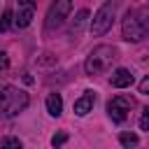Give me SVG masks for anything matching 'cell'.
I'll list each match as a JSON object with an SVG mask.
<instances>
[{"mask_svg": "<svg viewBox=\"0 0 149 149\" xmlns=\"http://www.w3.org/2000/svg\"><path fill=\"white\" fill-rule=\"evenodd\" d=\"M119 7H121V0H105V2L98 7V12L93 14V21H91V33H93L95 37L105 35V33L112 28Z\"/></svg>", "mask_w": 149, "mask_h": 149, "instance_id": "cell-4", "label": "cell"}, {"mask_svg": "<svg viewBox=\"0 0 149 149\" xmlns=\"http://www.w3.org/2000/svg\"><path fill=\"white\" fill-rule=\"evenodd\" d=\"M133 72L130 70H126V68H119V70H114L112 72V77H109V84L114 86V88H126V86H130L133 84Z\"/></svg>", "mask_w": 149, "mask_h": 149, "instance_id": "cell-8", "label": "cell"}, {"mask_svg": "<svg viewBox=\"0 0 149 149\" xmlns=\"http://www.w3.org/2000/svg\"><path fill=\"white\" fill-rule=\"evenodd\" d=\"M140 130H149V107L142 109V116H140Z\"/></svg>", "mask_w": 149, "mask_h": 149, "instance_id": "cell-14", "label": "cell"}, {"mask_svg": "<svg viewBox=\"0 0 149 149\" xmlns=\"http://www.w3.org/2000/svg\"><path fill=\"white\" fill-rule=\"evenodd\" d=\"M47 112L51 116H61V112H63V98H61V93H49L47 95Z\"/></svg>", "mask_w": 149, "mask_h": 149, "instance_id": "cell-10", "label": "cell"}, {"mask_svg": "<svg viewBox=\"0 0 149 149\" xmlns=\"http://www.w3.org/2000/svg\"><path fill=\"white\" fill-rule=\"evenodd\" d=\"M119 142H121L123 147H135V144L140 142V137H137L135 133H121V135H119Z\"/></svg>", "mask_w": 149, "mask_h": 149, "instance_id": "cell-12", "label": "cell"}, {"mask_svg": "<svg viewBox=\"0 0 149 149\" xmlns=\"http://www.w3.org/2000/svg\"><path fill=\"white\" fill-rule=\"evenodd\" d=\"M12 23H14V14L7 9V12L2 14V19H0V30H2V33H5V30H9V28H12Z\"/></svg>", "mask_w": 149, "mask_h": 149, "instance_id": "cell-13", "label": "cell"}, {"mask_svg": "<svg viewBox=\"0 0 149 149\" xmlns=\"http://www.w3.org/2000/svg\"><path fill=\"white\" fill-rule=\"evenodd\" d=\"M70 9H72V0H56V2H51L49 12H47V19H44V28H47V30L61 28V26L65 23Z\"/></svg>", "mask_w": 149, "mask_h": 149, "instance_id": "cell-5", "label": "cell"}, {"mask_svg": "<svg viewBox=\"0 0 149 149\" xmlns=\"http://www.w3.org/2000/svg\"><path fill=\"white\" fill-rule=\"evenodd\" d=\"M130 107H133V100H130V98H126V95H116V98H112V100L107 102V114H109L112 121L121 123V121H126Z\"/></svg>", "mask_w": 149, "mask_h": 149, "instance_id": "cell-6", "label": "cell"}, {"mask_svg": "<svg viewBox=\"0 0 149 149\" xmlns=\"http://www.w3.org/2000/svg\"><path fill=\"white\" fill-rule=\"evenodd\" d=\"M93 102H95V93L93 91H86L79 100H74V114L77 116H86L93 109Z\"/></svg>", "mask_w": 149, "mask_h": 149, "instance_id": "cell-9", "label": "cell"}, {"mask_svg": "<svg viewBox=\"0 0 149 149\" xmlns=\"http://www.w3.org/2000/svg\"><path fill=\"white\" fill-rule=\"evenodd\" d=\"M140 93H144V95H149V77H144V79L140 81Z\"/></svg>", "mask_w": 149, "mask_h": 149, "instance_id": "cell-17", "label": "cell"}, {"mask_svg": "<svg viewBox=\"0 0 149 149\" xmlns=\"http://www.w3.org/2000/svg\"><path fill=\"white\" fill-rule=\"evenodd\" d=\"M9 65V58H7V54L5 51H0V70H5Z\"/></svg>", "mask_w": 149, "mask_h": 149, "instance_id": "cell-18", "label": "cell"}, {"mask_svg": "<svg viewBox=\"0 0 149 149\" xmlns=\"http://www.w3.org/2000/svg\"><path fill=\"white\" fill-rule=\"evenodd\" d=\"M86 19H88V12H86V9H81V12H77V16H74V23H72V35L81 30V26L86 23Z\"/></svg>", "mask_w": 149, "mask_h": 149, "instance_id": "cell-11", "label": "cell"}, {"mask_svg": "<svg viewBox=\"0 0 149 149\" xmlns=\"http://www.w3.org/2000/svg\"><path fill=\"white\" fill-rule=\"evenodd\" d=\"M33 19H35V0H19L16 2V14H14V26L16 28H28Z\"/></svg>", "mask_w": 149, "mask_h": 149, "instance_id": "cell-7", "label": "cell"}, {"mask_svg": "<svg viewBox=\"0 0 149 149\" xmlns=\"http://www.w3.org/2000/svg\"><path fill=\"white\" fill-rule=\"evenodd\" d=\"M2 144H5V147H21V142H19L16 137H5Z\"/></svg>", "mask_w": 149, "mask_h": 149, "instance_id": "cell-16", "label": "cell"}, {"mask_svg": "<svg viewBox=\"0 0 149 149\" xmlns=\"http://www.w3.org/2000/svg\"><path fill=\"white\" fill-rule=\"evenodd\" d=\"M116 61V49L114 47H109V44H98V47H93L91 49V54L86 56V63H84V70H86V74H105L109 68H112V63Z\"/></svg>", "mask_w": 149, "mask_h": 149, "instance_id": "cell-2", "label": "cell"}, {"mask_svg": "<svg viewBox=\"0 0 149 149\" xmlns=\"http://www.w3.org/2000/svg\"><path fill=\"white\" fill-rule=\"evenodd\" d=\"M149 33V7L130 9L121 21V35L128 42H140Z\"/></svg>", "mask_w": 149, "mask_h": 149, "instance_id": "cell-1", "label": "cell"}, {"mask_svg": "<svg viewBox=\"0 0 149 149\" xmlns=\"http://www.w3.org/2000/svg\"><path fill=\"white\" fill-rule=\"evenodd\" d=\"M28 107V93L16 86H0V116L12 119Z\"/></svg>", "mask_w": 149, "mask_h": 149, "instance_id": "cell-3", "label": "cell"}, {"mask_svg": "<svg viewBox=\"0 0 149 149\" xmlns=\"http://www.w3.org/2000/svg\"><path fill=\"white\" fill-rule=\"evenodd\" d=\"M65 142H68V133H58V135L51 137V144H54V147H61V144H65Z\"/></svg>", "mask_w": 149, "mask_h": 149, "instance_id": "cell-15", "label": "cell"}]
</instances>
